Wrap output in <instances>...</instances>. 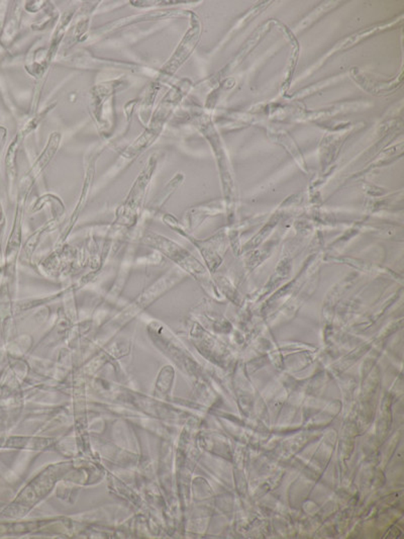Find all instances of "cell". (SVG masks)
I'll return each instance as SVG.
<instances>
[{"mask_svg": "<svg viewBox=\"0 0 404 539\" xmlns=\"http://www.w3.org/2000/svg\"><path fill=\"white\" fill-rule=\"evenodd\" d=\"M196 35H197V31L196 30H191V32L187 33L186 37L181 42L178 48L176 49L175 53L169 59V61L166 62L164 66L161 68L160 74L162 77L174 74L177 71V69L182 65L183 62L188 58L194 47H195Z\"/></svg>", "mask_w": 404, "mask_h": 539, "instance_id": "8992f818", "label": "cell"}, {"mask_svg": "<svg viewBox=\"0 0 404 539\" xmlns=\"http://www.w3.org/2000/svg\"><path fill=\"white\" fill-rule=\"evenodd\" d=\"M6 136H8V131L3 127H0V154H1L2 149H3L4 143L6 141Z\"/></svg>", "mask_w": 404, "mask_h": 539, "instance_id": "8fae6325", "label": "cell"}, {"mask_svg": "<svg viewBox=\"0 0 404 539\" xmlns=\"http://www.w3.org/2000/svg\"><path fill=\"white\" fill-rule=\"evenodd\" d=\"M138 102V99H133L124 106V111H126V115L128 117L129 121H131V117H133L135 106H137Z\"/></svg>", "mask_w": 404, "mask_h": 539, "instance_id": "30bf717a", "label": "cell"}, {"mask_svg": "<svg viewBox=\"0 0 404 539\" xmlns=\"http://www.w3.org/2000/svg\"><path fill=\"white\" fill-rule=\"evenodd\" d=\"M168 11L151 10L145 13H138V15H129V17H122V19H115V21L107 22L104 26H99L90 33V38L92 40H99L106 37L108 33L117 32L124 28H128L133 24H140V22H154L157 19H163L168 17Z\"/></svg>", "mask_w": 404, "mask_h": 539, "instance_id": "277c9868", "label": "cell"}, {"mask_svg": "<svg viewBox=\"0 0 404 539\" xmlns=\"http://www.w3.org/2000/svg\"><path fill=\"white\" fill-rule=\"evenodd\" d=\"M61 142V133L54 132L51 134L48 142H47L46 146H45L41 154L38 156L37 159L33 162V166L31 167L29 172L24 175V178H22L19 193L28 195L29 193L32 191L37 180L39 179L42 175H43L47 167H48L49 164H50L51 161L54 159V157L57 154Z\"/></svg>", "mask_w": 404, "mask_h": 539, "instance_id": "3957f363", "label": "cell"}, {"mask_svg": "<svg viewBox=\"0 0 404 539\" xmlns=\"http://www.w3.org/2000/svg\"><path fill=\"white\" fill-rule=\"evenodd\" d=\"M158 158L156 155H152L147 161L144 169L138 175L137 179L134 182L129 189L126 200L122 206L118 207L115 211V219L113 226L118 228L131 229L140 220L143 211H144V200L152 179L154 177L156 167H157Z\"/></svg>", "mask_w": 404, "mask_h": 539, "instance_id": "7a4b0ae2", "label": "cell"}, {"mask_svg": "<svg viewBox=\"0 0 404 539\" xmlns=\"http://www.w3.org/2000/svg\"><path fill=\"white\" fill-rule=\"evenodd\" d=\"M95 6V4H91L90 2H87V4H84L80 8L82 13L78 15V19H76L75 24H73L72 29H71V35H69L68 42L66 43L68 48L72 47L77 42L82 41L84 35L88 33L91 22V15H92Z\"/></svg>", "mask_w": 404, "mask_h": 539, "instance_id": "52a82bcc", "label": "cell"}, {"mask_svg": "<svg viewBox=\"0 0 404 539\" xmlns=\"http://www.w3.org/2000/svg\"><path fill=\"white\" fill-rule=\"evenodd\" d=\"M128 86L124 78L108 80L90 89L89 111L98 132L104 137L113 133L115 126V97Z\"/></svg>", "mask_w": 404, "mask_h": 539, "instance_id": "6da1fadb", "label": "cell"}, {"mask_svg": "<svg viewBox=\"0 0 404 539\" xmlns=\"http://www.w3.org/2000/svg\"><path fill=\"white\" fill-rule=\"evenodd\" d=\"M76 10H66L63 15L60 17L59 21H58L57 26H56L55 30L51 38L50 45H49L48 56L50 62L53 61L54 58L57 55L58 50H59L60 45L62 43L64 35H66L67 30H68V26L72 19H74V15Z\"/></svg>", "mask_w": 404, "mask_h": 539, "instance_id": "9c48e42d", "label": "cell"}, {"mask_svg": "<svg viewBox=\"0 0 404 539\" xmlns=\"http://www.w3.org/2000/svg\"><path fill=\"white\" fill-rule=\"evenodd\" d=\"M163 128H164V127L150 122L148 126L146 127V129H145L144 132L140 134L135 141L131 142V143L122 151L120 157H122V159L126 160V161L129 162V163L133 162L134 160L137 159V158L140 157L145 151L148 150L152 145L155 143L156 140L159 138L161 133H162Z\"/></svg>", "mask_w": 404, "mask_h": 539, "instance_id": "5b68a950", "label": "cell"}, {"mask_svg": "<svg viewBox=\"0 0 404 539\" xmlns=\"http://www.w3.org/2000/svg\"><path fill=\"white\" fill-rule=\"evenodd\" d=\"M160 83L151 82L143 91L142 97L138 99V118L145 127L148 126L153 115L154 104L160 90Z\"/></svg>", "mask_w": 404, "mask_h": 539, "instance_id": "ba28073f", "label": "cell"}]
</instances>
